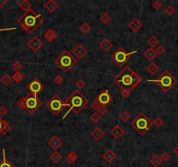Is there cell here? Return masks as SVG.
<instances>
[{"instance_id": "obj_8", "label": "cell", "mask_w": 178, "mask_h": 167, "mask_svg": "<svg viewBox=\"0 0 178 167\" xmlns=\"http://www.w3.org/2000/svg\"><path fill=\"white\" fill-rule=\"evenodd\" d=\"M45 106L47 109L52 111L53 114L58 116L59 113H61V111H63L65 107L68 106V105L66 101H63L58 94H54L53 97L46 103Z\"/></svg>"}, {"instance_id": "obj_43", "label": "cell", "mask_w": 178, "mask_h": 167, "mask_svg": "<svg viewBox=\"0 0 178 167\" xmlns=\"http://www.w3.org/2000/svg\"><path fill=\"white\" fill-rule=\"evenodd\" d=\"M152 7H153L155 11H159V10L163 7V4H162L159 0H155V1L153 2Z\"/></svg>"}, {"instance_id": "obj_2", "label": "cell", "mask_w": 178, "mask_h": 167, "mask_svg": "<svg viewBox=\"0 0 178 167\" xmlns=\"http://www.w3.org/2000/svg\"><path fill=\"white\" fill-rule=\"evenodd\" d=\"M18 23L25 31L31 34L43 24V19L41 14L32 12L20 16L18 18Z\"/></svg>"}, {"instance_id": "obj_50", "label": "cell", "mask_w": 178, "mask_h": 167, "mask_svg": "<svg viewBox=\"0 0 178 167\" xmlns=\"http://www.w3.org/2000/svg\"><path fill=\"white\" fill-rule=\"evenodd\" d=\"M2 123H3V119L0 117V134H1V128H2Z\"/></svg>"}, {"instance_id": "obj_20", "label": "cell", "mask_w": 178, "mask_h": 167, "mask_svg": "<svg viewBox=\"0 0 178 167\" xmlns=\"http://www.w3.org/2000/svg\"><path fill=\"white\" fill-rule=\"evenodd\" d=\"M18 7L25 12V14L29 13V12H34L32 10V6H31V4L30 3L28 0H23L21 1L19 4H18Z\"/></svg>"}, {"instance_id": "obj_21", "label": "cell", "mask_w": 178, "mask_h": 167, "mask_svg": "<svg viewBox=\"0 0 178 167\" xmlns=\"http://www.w3.org/2000/svg\"><path fill=\"white\" fill-rule=\"evenodd\" d=\"M105 135L104 131L100 128V127H95L92 131H91V136L93 137V139L96 141H99L102 139Z\"/></svg>"}, {"instance_id": "obj_25", "label": "cell", "mask_w": 178, "mask_h": 167, "mask_svg": "<svg viewBox=\"0 0 178 167\" xmlns=\"http://www.w3.org/2000/svg\"><path fill=\"white\" fill-rule=\"evenodd\" d=\"M146 70H147V71H148L150 75L154 76V75H155V74L157 73V71L160 70V67H159L155 63L151 62V63H149L148 65H147Z\"/></svg>"}, {"instance_id": "obj_9", "label": "cell", "mask_w": 178, "mask_h": 167, "mask_svg": "<svg viewBox=\"0 0 178 167\" xmlns=\"http://www.w3.org/2000/svg\"><path fill=\"white\" fill-rule=\"evenodd\" d=\"M26 111L29 114H33L41 105L42 101L39 98L37 94L29 93L26 96Z\"/></svg>"}, {"instance_id": "obj_49", "label": "cell", "mask_w": 178, "mask_h": 167, "mask_svg": "<svg viewBox=\"0 0 178 167\" xmlns=\"http://www.w3.org/2000/svg\"><path fill=\"white\" fill-rule=\"evenodd\" d=\"M8 3V0H0V10Z\"/></svg>"}, {"instance_id": "obj_44", "label": "cell", "mask_w": 178, "mask_h": 167, "mask_svg": "<svg viewBox=\"0 0 178 167\" xmlns=\"http://www.w3.org/2000/svg\"><path fill=\"white\" fill-rule=\"evenodd\" d=\"M155 52H156L157 55H163V54L165 53L166 49L164 48V46H163V45H158V46L155 49Z\"/></svg>"}, {"instance_id": "obj_19", "label": "cell", "mask_w": 178, "mask_h": 167, "mask_svg": "<svg viewBox=\"0 0 178 167\" xmlns=\"http://www.w3.org/2000/svg\"><path fill=\"white\" fill-rule=\"evenodd\" d=\"M102 158H103V159L107 163L111 164V163H113V162L115 160V158H116V154H115V152L114 151L108 149V150H107V151L103 153Z\"/></svg>"}, {"instance_id": "obj_39", "label": "cell", "mask_w": 178, "mask_h": 167, "mask_svg": "<svg viewBox=\"0 0 178 167\" xmlns=\"http://www.w3.org/2000/svg\"><path fill=\"white\" fill-rule=\"evenodd\" d=\"M164 124V121L161 117H156L154 118V120L152 121V125H155L156 128H160L162 125Z\"/></svg>"}, {"instance_id": "obj_15", "label": "cell", "mask_w": 178, "mask_h": 167, "mask_svg": "<svg viewBox=\"0 0 178 167\" xmlns=\"http://www.w3.org/2000/svg\"><path fill=\"white\" fill-rule=\"evenodd\" d=\"M91 107H92L94 111H96V112L100 113L101 115H105V114L108 111L107 107V106H103V105H101V104H99V102L96 100V98H95V99L93 101V103L91 104Z\"/></svg>"}, {"instance_id": "obj_32", "label": "cell", "mask_w": 178, "mask_h": 167, "mask_svg": "<svg viewBox=\"0 0 178 167\" xmlns=\"http://www.w3.org/2000/svg\"><path fill=\"white\" fill-rule=\"evenodd\" d=\"M80 31H81L82 33H84V34H88V32L91 31V30H92V26L89 25L88 23L84 22V23L80 26Z\"/></svg>"}, {"instance_id": "obj_5", "label": "cell", "mask_w": 178, "mask_h": 167, "mask_svg": "<svg viewBox=\"0 0 178 167\" xmlns=\"http://www.w3.org/2000/svg\"><path fill=\"white\" fill-rule=\"evenodd\" d=\"M147 81L157 84L164 92H168L177 83V78L169 70H164L156 79H148Z\"/></svg>"}, {"instance_id": "obj_45", "label": "cell", "mask_w": 178, "mask_h": 167, "mask_svg": "<svg viewBox=\"0 0 178 167\" xmlns=\"http://www.w3.org/2000/svg\"><path fill=\"white\" fill-rule=\"evenodd\" d=\"M22 67H23V65H22V64L19 63V62H14V63L12 64V68H13V70H15L16 71H19L20 70L22 69Z\"/></svg>"}, {"instance_id": "obj_51", "label": "cell", "mask_w": 178, "mask_h": 167, "mask_svg": "<svg viewBox=\"0 0 178 167\" xmlns=\"http://www.w3.org/2000/svg\"><path fill=\"white\" fill-rule=\"evenodd\" d=\"M174 152L176 153L177 155H178V146L177 147H176V148L174 149Z\"/></svg>"}, {"instance_id": "obj_35", "label": "cell", "mask_w": 178, "mask_h": 167, "mask_svg": "<svg viewBox=\"0 0 178 167\" xmlns=\"http://www.w3.org/2000/svg\"><path fill=\"white\" fill-rule=\"evenodd\" d=\"M17 105L21 109V110H24L26 111V96H23L21 97L17 102Z\"/></svg>"}, {"instance_id": "obj_4", "label": "cell", "mask_w": 178, "mask_h": 167, "mask_svg": "<svg viewBox=\"0 0 178 167\" xmlns=\"http://www.w3.org/2000/svg\"><path fill=\"white\" fill-rule=\"evenodd\" d=\"M55 64L64 72L67 73L71 70H73V68L76 65L77 59L71 52H69L66 50H64L55 59Z\"/></svg>"}, {"instance_id": "obj_30", "label": "cell", "mask_w": 178, "mask_h": 167, "mask_svg": "<svg viewBox=\"0 0 178 167\" xmlns=\"http://www.w3.org/2000/svg\"><path fill=\"white\" fill-rule=\"evenodd\" d=\"M162 163H163V160L161 157L158 155H155L150 158V164L154 167H158L159 166H161Z\"/></svg>"}, {"instance_id": "obj_3", "label": "cell", "mask_w": 178, "mask_h": 167, "mask_svg": "<svg viewBox=\"0 0 178 167\" xmlns=\"http://www.w3.org/2000/svg\"><path fill=\"white\" fill-rule=\"evenodd\" d=\"M66 102L69 106V110L63 116L62 120L66 118V117L71 112L74 111V114H79L83 109H85L88 105V100L80 91H74V92L66 98Z\"/></svg>"}, {"instance_id": "obj_24", "label": "cell", "mask_w": 178, "mask_h": 167, "mask_svg": "<svg viewBox=\"0 0 178 167\" xmlns=\"http://www.w3.org/2000/svg\"><path fill=\"white\" fill-rule=\"evenodd\" d=\"M63 156L58 152V151H53V152L49 155V159L53 163V164H59L62 160Z\"/></svg>"}, {"instance_id": "obj_38", "label": "cell", "mask_w": 178, "mask_h": 167, "mask_svg": "<svg viewBox=\"0 0 178 167\" xmlns=\"http://www.w3.org/2000/svg\"><path fill=\"white\" fill-rule=\"evenodd\" d=\"M119 118H120L121 121H123V122L126 123V122H128V121L131 118V116H130V114L127 111H123L120 114Z\"/></svg>"}, {"instance_id": "obj_12", "label": "cell", "mask_w": 178, "mask_h": 167, "mask_svg": "<svg viewBox=\"0 0 178 167\" xmlns=\"http://www.w3.org/2000/svg\"><path fill=\"white\" fill-rule=\"evenodd\" d=\"M96 100L99 102V104H101L103 106H107L108 104H110L113 100L112 95L109 93L108 90H104L102 91H101L98 95V97L96 98Z\"/></svg>"}, {"instance_id": "obj_37", "label": "cell", "mask_w": 178, "mask_h": 167, "mask_svg": "<svg viewBox=\"0 0 178 167\" xmlns=\"http://www.w3.org/2000/svg\"><path fill=\"white\" fill-rule=\"evenodd\" d=\"M12 78V80H14L16 83H20L24 79V76L20 71H16Z\"/></svg>"}, {"instance_id": "obj_27", "label": "cell", "mask_w": 178, "mask_h": 167, "mask_svg": "<svg viewBox=\"0 0 178 167\" xmlns=\"http://www.w3.org/2000/svg\"><path fill=\"white\" fill-rule=\"evenodd\" d=\"M77 159H78V155H77V153L75 152H74V151L70 152L66 155V162H67L68 164H70V165L74 164V163L77 161Z\"/></svg>"}, {"instance_id": "obj_16", "label": "cell", "mask_w": 178, "mask_h": 167, "mask_svg": "<svg viewBox=\"0 0 178 167\" xmlns=\"http://www.w3.org/2000/svg\"><path fill=\"white\" fill-rule=\"evenodd\" d=\"M128 28H129L132 31H134V32H137L138 30H140L142 28L143 25H142V21L139 20L138 18H133V19L128 23Z\"/></svg>"}, {"instance_id": "obj_7", "label": "cell", "mask_w": 178, "mask_h": 167, "mask_svg": "<svg viewBox=\"0 0 178 167\" xmlns=\"http://www.w3.org/2000/svg\"><path fill=\"white\" fill-rule=\"evenodd\" d=\"M137 51H133L131 52H127L126 50L122 47H119L118 49L111 55V58L118 66H124L131 58L134 54H135Z\"/></svg>"}, {"instance_id": "obj_48", "label": "cell", "mask_w": 178, "mask_h": 167, "mask_svg": "<svg viewBox=\"0 0 178 167\" xmlns=\"http://www.w3.org/2000/svg\"><path fill=\"white\" fill-rule=\"evenodd\" d=\"M17 28L15 27H9V28H0V32L1 31H6V30H14Z\"/></svg>"}, {"instance_id": "obj_23", "label": "cell", "mask_w": 178, "mask_h": 167, "mask_svg": "<svg viewBox=\"0 0 178 167\" xmlns=\"http://www.w3.org/2000/svg\"><path fill=\"white\" fill-rule=\"evenodd\" d=\"M44 38H45V40H47V42L52 43L55 40V38H57V33L52 30V29H48L44 34Z\"/></svg>"}, {"instance_id": "obj_36", "label": "cell", "mask_w": 178, "mask_h": 167, "mask_svg": "<svg viewBox=\"0 0 178 167\" xmlns=\"http://www.w3.org/2000/svg\"><path fill=\"white\" fill-rule=\"evenodd\" d=\"M90 119L92 120V122H93L94 124H97L101 121V115L98 112H93L91 116H90Z\"/></svg>"}, {"instance_id": "obj_1", "label": "cell", "mask_w": 178, "mask_h": 167, "mask_svg": "<svg viewBox=\"0 0 178 167\" xmlns=\"http://www.w3.org/2000/svg\"><path fill=\"white\" fill-rule=\"evenodd\" d=\"M114 83L118 86L123 97H128L134 89L142 82V77L130 66L127 65L114 78Z\"/></svg>"}, {"instance_id": "obj_34", "label": "cell", "mask_w": 178, "mask_h": 167, "mask_svg": "<svg viewBox=\"0 0 178 167\" xmlns=\"http://www.w3.org/2000/svg\"><path fill=\"white\" fill-rule=\"evenodd\" d=\"M100 20L101 21V23L104 24V25H108L110 23V21L112 20V17H111V16L107 13V12H106V13H103L101 16Z\"/></svg>"}, {"instance_id": "obj_33", "label": "cell", "mask_w": 178, "mask_h": 167, "mask_svg": "<svg viewBox=\"0 0 178 167\" xmlns=\"http://www.w3.org/2000/svg\"><path fill=\"white\" fill-rule=\"evenodd\" d=\"M12 81V78L9 75V74H4L2 78H1V83L3 84L5 86H8Z\"/></svg>"}, {"instance_id": "obj_29", "label": "cell", "mask_w": 178, "mask_h": 167, "mask_svg": "<svg viewBox=\"0 0 178 167\" xmlns=\"http://www.w3.org/2000/svg\"><path fill=\"white\" fill-rule=\"evenodd\" d=\"M147 44L149 45L150 48H156L159 44V39L155 37V36H151L148 40H147Z\"/></svg>"}, {"instance_id": "obj_11", "label": "cell", "mask_w": 178, "mask_h": 167, "mask_svg": "<svg viewBox=\"0 0 178 167\" xmlns=\"http://www.w3.org/2000/svg\"><path fill=\"white\" fill-rule=\"evenodd\" d=\"M27 89L30 91V93L33 94H38L39 92L42 91L44 89V85L37 78H33L28 84H27Z\"/></svg>"}, {"instance_id": "obj_17", "label": "cell", "mask_w": 178, "mask_h": 167, "mask_svg": "<svg viewBox=\"0 0 178 167\" xmlns=\"http://www.w3.org/2000/svg\"><path fill=\"white\" fill-rule=\"evenodd\" d=\"M110 134L115 138V139H120L124 134H125V131L119 125H115L113 127V129L110 131Z\"/></svg>"}, {"instance_id": "obj_31", "label": "cell", "mask_w": 178, "mask_h": 167, "mask_svg": "<svg viewBox=\"0 0 178 167\" xmlns=\"http://www.w3.org/2000/svg\"><path fill=\"white\" fill-rule=\"evenodd\" d=\"M11 129H12L11 125L7 121H5V120L3 119L2 128H1V134H6V133H8L11 131Z\"/></svg>"}, {"instance_id": "obj_14", "label": "cell", "mask_w": 178, "mask_h": 167, "mask_svg": "<svg viewBox=\"0 0 178 167\" xmlns=\"http://www.w3.org/2000/svg\"><path fill=\"white\" fill-rule=\"evenodd\" d=\"M47 144L48 146H50L51 149H53V151H57L59 147L63 144L62 140L59 139L58 136H53L50 139H48L47 141Z\"/></svg>"}, {"instance_id": "obj_6", "label": "cell", "mask_w": 178, "mask_h": 167, "mask_svg": "<svg viewBox=\"0 0 178 167\" xmlns=\"http://www.w3.org/2000/svg\"><path fill=\"white\" fill-rule=\"evenodd\" d=\"M152 125V121H150L148 116L142 112L139 113L131 122V126L141 135L148 132Z\"/></svg>"}, {"instance_id": "obj_28", "label": "cell", "mask_w": 178, "mask_h": 167, "mask_svg": "<svg viewBox=\"0 0 178 167\" xmlns=\"http://www.w3.org/2000/svg\"><path fill=\"white\" fill-rule=\"evenodd\" d=\"M3 159L0 162V167H15L14 165H12L11 162H9L6 159V154H5V149H3Z\"/></svg>"}, {"instance_id": "obj_46", "label": "cell", "mask_w": 178, "mask_h": 167, "mask_svg": "<svg viewBox=\"0 0 178 167\" xmlns=\"http://www.w3.org/2000/svg\"><path fill=\"white\" fill-rule=\"evenodd\" d=\"M160 157H161L162 160L164 161V162H167V161H169V160L170 159V155H169V153L167 152H163Z\"/></svg>"}, {"instance_id": "obj_18", "label": "cell", "mask_w": 178, "mask_h": 167, "mask_svg": "<svg viewBox=\"0 0 178 167\" xmlns=\"http://www.w3.org/2000/svg\"><path fill=\"white\" fill-rule=\"evenodd\" d=\"M44 8H45V10H46L48 12L53 13V12L59 8V5L56 1H54V0H49V1H47V2L44 3Z\"/></svg>"}, {"instance_id": "obj_40", "label": "cell", "mask_w": 178, "mask_h": 167, "mask_svg": "<svg viewBox=\"0 0 178 167\" xmlns=\"http://www.w3.org/2000/svg\"><path fill=\"white\" fill-rule=\"evenodd\" d=\"M175 12H176V10H175V8L172 6V5H168L167 6V8L165 9V11H164V13L166 14V15H168V16H172L173 14L175 13Z\"/></svg>"}, {"instance_id": "obj_42", "label": "cell", "mask_w": 178, "mask_h": 167, "mask_svg": "<svg viewBox=\"0 0 178 167\" xmlns=\"http://www.w3.org/2000/svg\"><path fill=\"white\" fill-rule=\"evenodd\" d=\"M75 84H76V86H77V88L78 89H83L85 86H86V82H85V80L84 79H82V78H80V79H78L77 81H76V83H75Z\"/></svg>"}, {"instance_id": "obj_47", "label": "cell", "mask_w": 178, "mask_h": 167, "mask_svg": "<svg viewBox=\"0 0 178 167\" xmlns=\"http://www.w3.org/2000/svg\"><path fill=\"white\" fill-rule=\"evenodd\" d=\"M7 112H8V110L4 105L0 106V117H4V115L7 114Z\"/></svg>"}, {"instance_id": "obj_13", "label": "cell", "mask_w": 178, "mask_h": 167, "mask_svg": "<svg viewBox=\"0 0 178 167\" xmlns=\"http://www.w3.org/2000/svg\"><path fill=\"white\" fill-rule=\"evenodd\" d=\"M72 54L78 60V59H82L85 56L88 54L87 49L82 45V44H78L72 52Z\"/></svg>"}, {"instance_id": "obj_22", "label": "cell", "mask_w": 178, "mask_h": 167, "mask_svg": "<svg viewBox=\"0 0 178 167\" xmlns=\"http://www.w3.org/2000/svg\"><path fill=\"white\" fill-rule=\"evenodd\" d=\"M100 47L103 52H108L111 50V48L113 47V43L108 38H104L103 40L100 42Z\"/></svg>"}, {"instance_id": "obj_41", "label": "cell", "mask_w": 178, "mask_h": 167, "mask_svg": "<svg viewBox=\"0 0 178 167\" xmlns=\"http://www.w3.org/2000/svg\"><path fill=\"white\" fill-rule=\"evenodd\" d=\"M64 77L62 76V75H60V74H58L56 77H54V78H53V82L56 84H58V85H60L61 84H63L64 82Z\"/></svg>"}, {"instance_id": "obj_26", "label": "cell", "mask_w": 178, "mask_h": 167, "mask_svg": "<svg viewBox=\"0 0 178 167\" xmlns=\"http://www.w3.org/2000/svg\"><path fill=\"white\" fill-rule=\"evenodd\" d=\"M143 56L149 60V61H152V60H154L155 57H156V52H155V49H153V48H148L147 49L146 51H145V52L143 53Z\"/></svg>"}, {"instance_id": "obj_10", "label": "cell", "mask_w": 178, "mask_h": 167, "mask_svg": "<svg viewBox=\"0 0 178 167\" xmlns=\"http://www.w3.org/2000/svg\"><path fill=\"white\" fill-rule=\"evenodd\" d=\"M26 45L28 46L29 49H31L32 52H38L43 47L44 43L38 36H33L27 41Z\"/></svg>"}]
</instances>
